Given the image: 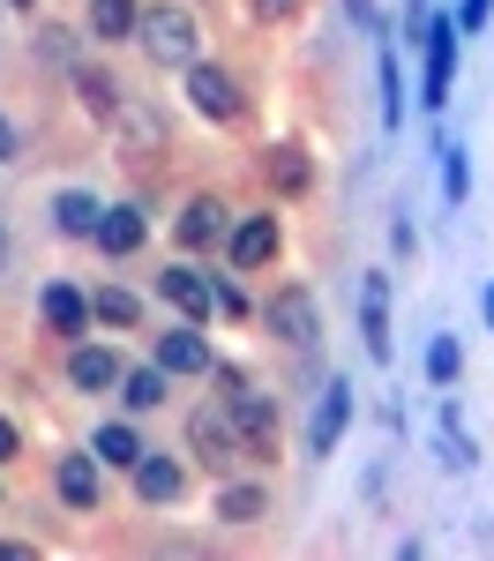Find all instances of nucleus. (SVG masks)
<instances>
[{
    "label": "nucleus",
    "mask_w": 494,
    "mask_h": 561,
    "mask_svg": "<svg viewBox=\"0 0 494 561\" xmlns=\"http://www.w3.org/2000/svg\"><path fill=\"white\" fill-rule=\"evenodd\" d=\"M90 314H97L105 330H135V322H142V300H135L128 285H97V293H90Z\"/></svg>",
    "instance_id": "obj_28"
},
{
    "label": "nucleus",
    "mask_w": 494,
    "mask_h": 561,
    "mask_svg": "<svg viewBox=\"0 0 494 561\" xmlns=\"http://www.w3.org/2000/svg\"><path fill=\"white\" fill-rule=\"evenodd\" d=\"M31 53H38L45 68H76V31L68 23H38L31 31Z\"/></svg>",
    "instance_id": "obj_29"
},
{
    "label": "nucleus",
    "mask_w": 494,
    "mask_h": 561,
    "mask_svg": "<svg viewBox=\"0 0 494 561\" xmlns=\"http://www.w3.org/2000/svg\"><path fill=\"white\" fill-rule=\"evenodd\" d=\"M435 465H443V472H472V465H480V442H472L464 427H443V442H435Z\"/></svg>",
    "instance_id": "obj_31"
},
{
    "label": "nucleus",
    "mask_w": 494,
    "mask_h": 561,
    "mask_svg": "<svg viewBox=\"0 0 494 561\" xmlns=\"http://www.w3.org/2000/svg\"><path fill=\"white\" fill-rule=\"evenodd\" d=\"M375 76H382V128L398 135L404 128V68H398V45L375 53Z\"/></svg>",
    "instance_id": "obj_27"
},
{
    "label": "nucleus",
    "mask_w": 494,
    "mask_h": 561,
    "mask_svg": "<svg viewBox=\"0 0 494 561\" xmlns=\"http://www.w3.org/2000/svg\"><path fill=\"white\" fill-rule=\"evenodd\" d=\"M457 375H464V345L457 337H427V382L457 389Z\"/></svg>",
    "instance_id": "obj_30"
},
{
    "label": "nucleus",
    "mask_w": 494,
    "mask_h": 561,
    "mask_svg": "<svg viewBox=\"0 0 494 561\" xmlns=\"http://www.w3.org/2000/svg\"><path fill=\"white\" fill-rule=\"evenodd\" d=\"M359 345L375 367H390V277H359Z\"/></svg>",
    "instance_id": "obj_14"
},
{
    "label": "nucleus",
    "mask_w": 494,
    "mask_h": 561,
    "mask_svg": "<svg viewBox=\"0 0 494 561\" xmlns=\"http://www.w3.org/2000/svg\"><path fill=\"white\" fill-rule=\"evenodd\" d=\"M457 38H464L457 15H435V23H427V76H420V105H427V113L449 105V83H457Z\"/></svg>",
    "instance_id": "obj_7"
},
{
    "label": "nucleus",
    "mask_w": 494,
    "mask_h": 561,
    "mask_svg": "<svg viewBox=\"0 0 494 561\" xmlns=\"http://www.w3.org/2000/svg\"><path fill=\"white\" fill-rule=\"evenodd\" d=\"M142 240H150V217H142V203H105V225H97V240H90V248H97L105 262H128Z\"/></svg>",
    "instance_id": "obj_16"
},
{
    "label": "nucleus",
    "mask_w": 494,
    "mask_h": 561,
    "mask_svg": "<svg viewBox=\"0 0 494 561\" xmlns=\"http://www.w3.org/2000/svg\"><path fill=\"white\" fill-rule=\"evenodd\" d=\"M263 330L292 352H314L322 345V307H314V293L308 285H277V300L263 307Z\"/></svg>",
    "instance_id": "obj_4"
},
{
    "label": "nucleus",
    "mask_w": 494,
    "mask_h": 561,
    "mask_svg": "<svg viewBox=\"0 0 494 561\" xmlns=\"http://www.w3.org/2000/svg\"><path fill=\"white\" fill-rule=\"evenodd\" d=\"M8 8H23V15H31V8H38V0H8Z\"/></svg>",
    "instance_id": "obj_42"
},
{
    "label": "nucleus",
    "mask_w": 494,
    "mask_h": 561,
    "mask_svg": "<svg viewBox=\"0 0 494 561\" xmlns=\"http://www.w3.org/2000/svg\"><path fill=\"white\" fill-rule=\"evenodd\" d=\"M0 561H38V547H23V539H0Z\"/></svg>",
    "instance_id": "obj_39"
},
{
    "label": "nucleus",
    "mask_w": 494,
    "mask_h": 561,
    "mask_svg": "<svg viewBox=\"0 0 494 561\" xmlns=\"http://www.w3.org/2000/svg\"><path fill=\"white\" fill-rule=\"evenodd\" d=\"M15 150H23V142H15V121L0 113V165H15Z\"/></svg>",
    "instance_id": "obj_38"
},
{
    "label": "nucleus",
    "mask_w": 494,
    "mask_h": 561,
    "mask_svg": "<svg viewBox=\"0 0 494 561\" xmlns=\"http://www.w3.org/2000/svg\"><path fill=\"white\" fill-rule=\"evenodd\" d=\"M263 180H269V195H277V203L308 195V187H314L308 150H300V142H269V150H263Z\"/></svg>",
    "instance_id": "obj_19"
},
{
    "label": "nucleus",
    "mask_w": 494,
    "mask_h": 561,
    "mask_svg": "<svg viewBox=\"0 0 494 561\" xmlns=\"http://www.w3.org/2000/svg\"><path fill=\"white\" fill-rule=\"evenodd\" d=\"M187 105H195V121H210V128H240V121H248L240 76L218 68V60H195V68H187Z\"/></svg>",
    "instance_id": "obj_3"
},
{
    "label": "nucleus",
    "mask_w": 494,
    "mask_h": 561,
    "mask_svg": "<svg viewBox=\"0 0 494 561\" xmlns=\"http://www.w3.org/2000/svg\"><path fill=\"white\" fill-rule=\"evenodd\" d=\"M218 314H232V322L248 314V300H240V285H232V277H218Z\"/></svg>",
    "instance_id": "obj_34"
},
{
    "label": "nucleus",
    "mask_w": 494,
    "mask_h": 561,
    "mask_svg": "<svg viewBox=\"0 0 494 561\" xmlns=\"http://www.w3.org/2000/svg\"><path fill=\"white\" fill-rule=\"evenodd\" d=\"M300 8H308V0H255V15H263V23H285V15H300Z\"/></svg>",
    "instance_id": "obj_35"
},
{
    "label": "nucleus",
    "mask_w": 494,
    "mask_h": 561,
    "mask_svg": "<svg viewBox=\"0 0 494 561\" xmlns=\"http://www.w3.org/2000/svg\"><path fill=\"white\" fill-rule=\"evenodd\" d=\"M135 45L150 53V68H180V76L203 60V31H195V15L180 0H150L142 23H135Z\"/></svg>",
    "instance_id": "obj_1"
},
{
    "label": "nucleus",
    "mask_w": 494,
    "mask_h": 561,
    "mask_svg": "<svg viewBox=\"0 0 494 561\" xmlns=\"http://www.w3.org/2000/svg\"><path fill=\"white\" fill-rule=\"evenodd\" d=\"M487 15H494V0H457V31H464V38H480Z\"/></svg>",
    "instance_id": "obj_32"
},
{
    "label": "nucleus",
    "mask_w": 494,
    "mask_h": 561,
    "mask_svg": "<svg viewBox=\"0 0 494 561\" xmlns=\"http://www.w3.org/2000/svg\"><path fill=\"white\" fill-rule=\"evenodd\" d=\"M90 449L105 457V472H135V457H142V434H135V412H128V420H105Z\"/></svg>",
    "instance_id": "obj_24"
},
{
    "label": "nucleus",
    "mask_w": 494,
    "mask_h": 561,
    "mask_svg": "<svg viewBox=\"0 0 494 561\" xmlns=\"http://www.w3.org/2000/svg\"><path fill=\"white\" fill-rule=\"evenodd\" d=\"M113 128H120V150H128V158H150V150H165V121H158V113H150V105H120V121H113Z\"/></svg>",
    "instance_id": "obj_22"
},
{
    "label": "nucleus",
    "mask_w": 494,
    "mask_h": 561,
    "mask_svg": "<svg viewBox=\"0 0 494 561\" xmlns=\"http://www.w3.org/2000/svg\"><path fill=\"white\" fill-rule=\"evenodd\" d=\"M128 479H135V502H142V510H165V502H180V486H187L180 457H165V449H142Z\"/></svg>",
    "instance_id": "obj_15"
},
{
    "label": "nucleus",
    "mask_w": 494,
    "mask_h": 561,
    "mask_svg": "<svg viewBox=\"0 0 494 561\" xmlns=\"http://www.w3.org/2000/svg\"><path fill=\"white\" fill-rule=\"evenodd\" d=\"M165 389H173V375L150 359V367H128V375H120V404L142 420V412H158V404H165Z\"/></svg>",
    "instance_id": "obj_23"
},
{
    "label": "nucleus",
    "mask_w": 494,
    "mask_h": 561,
    "mask_svg": "<svg viewBox=\"0 0 494 561\" xmlns=\"http://www.w3.org/2000/svg\"><path fill=\"white\" fill-rule=\"evenodd\" d=\"M120 352L113 345H90V337H76L68 345V389H83V397H105V389H120Z\"/></svg>",
    "instance_id": "obj_13"
},
{
    "label": "nucleus",
    "mask_w": 494,
    "mask_h": 561,
    "mask_svg": "<svg viewBox=\"0 0 494 561\" xmlns=\"http://www.w3.org/2000/svg\"><path fill=\"white\" fill-rule=\"evenodd\" d=\"M210 517H218V524H263V517H269V494L255 486V479H218Z\"/></svg>",
    "instance_id": "obj_20"
},
{
    "label": "nucleus",
    "mask_w": 494,
    "mask_h": 561,
    "mask_svg": "<svg viewBox=\"0 0 494 561\" xmlns=\"http://www.w3.org/2000/svg\"><path fill=\"white\" fill-rule=\"evenodd\" d=\"M158 293H165L187 322H210V314H218V277H203L195 262H165V270H158Z\"/></svg>",
    "instance_id": "obj_10"
},
{
    "label": "nucleus",
    "mask_w": 494,
    "mask_h": 561,
    "mask_svg": "<svg viewBox=\"0 0 494 561\" xmlns=\"http://www.w3.org/2000/svg\"><path fill=\"white\" fill-rule=\"evenodd\" d=\"M68 83H76V105H83L90 121H105V128L120 121V105H128V98H120V83H113L97 60H76V68H68Z\"/></svg>",
    "instance_id": "obj_18"
},
{
    "label": "nucleus",
    "mask_w": 494,
    "mask_h": 561,
    "mask_svg": "<svg viewBox=\"0 0 494 561\" xmlns=\"http://www.w3.org/2000/svg\"><path fill=\"white\" fill-rule=\"evenodd\" d=\"M359 397L353 382L337 375V382H322V397H314V420H308V457H337V442H345V427H353Z\"/></svg>",
    "instance_id": "obj_8"
},
{
    "label": "nucleus",
    "mask_w": 494,
    "mask_h": 561,
    "mask_svg": "<svg viewBox=\"0 0 494 561\" xmlns=\"http://www.w3.org/2000/svg\"><path fill=\"white\" fill-rule=\"evenodd\" d=\"M480 314H487V330H494V285H487V300H480Z\"/></svg>",
    "instance_id": "obj_41"
},
{
    "label": "nucleus",
    "mask_w": 494,
    "mask_h": 561,
    "mask_svg": "<svg viewBox=\"0 0 494 561\" xmlns=\"http://www.w3.org/2000/svg\"><path fill=\"white\" fill-rule=\"evenodd\" d=\"M225 232H232V210H225V195H187V210H180L173 240L187 248V255H210Z\"/></svg>",
    "instance_id": "obj_11"
},
{
    "label": "nucleus",
    "mask_w": 494,
    "mask_h": 561,
    "mask_svg": "<svg viewBox=\"0 0 494 561\" xmlns=\"http://www.w3.org/2000/svg\"><path fill=\"white\" fill-rule=\"evenodd\" d=\"M90 38L97 45H120V38H135V23H142V8L135 0H90Z\"/></svg>",
    "instance_id": "obj_25"
},
{
    "label": "nucleus",
    "mask_w": 494,
    "mask_h": 561,
    "mask_svg": "<svg viewBox=\"0 0 494 561\" xmlns=\"http://www.w3.org/2000/svg\"><path fill=\"white\" fill-rule=\"evenodd\" d=\"M345 15H353L359 31H382V15H375V0H345Z\"/></svg>",
    "instance_id": "obj_36"
},
{
    "label": "nucleus",
    "mask_w": 494,
    "mask_h": 561,
    "mask_svg": "<svg viewBox=\"0 0 494 561\" xmlns=\"http://www.w3.org/2000/svg\"><path fill=\"white\" fill-rule=\"evenodd\" d=\"M218 382L232 389V412H240V434H248V457H277V434H285V420H277V397L255 382H240L232 367H218Z\"/></svg>",
    "instance_id": "obj_5"
},
{
    "label": "nucleus",
    "mask_w": 494,
    "mask_h": 561,
    "mask_svg": "<svg viewBox=\"0 0 494 561\" xmlns=\"http://www.w3.org/2000/svg\"><path fill=\"white\" fill-rule=\"evenodd\" d=\"M15 449H23V434H15V420H0V465H15Z\"/></svg>",
    "instance_id": "obj_37"
},
{
    "label": "nucleus",
    "mask_w": 494,
    "mask_h": 561,
    "mask_svg": "<svg viewBox=\"0 0 494 561\" xmlns=\"http://www.w3.org/2000/svg\"><path fill=\"white\" fill-rule=\"evenodd\" d=\"M8 255H15V240H8V225H0V270H8Z\"/></svg>",
    "instance_id": "obj_40"
},
{
    "label": "nucleus",
    "mask_w": 494,
    "mask_h": 561,
    "mask_svg": "<svg viewBox=\"0 0 494 561\" xmlns=\"http://www.w3.org/2000/svg\"><path fill=\"white\" fill-rule=\"evenodd\" d=\"M277 248H285V225H277V210L232 217V232H225V262H232L240 277H255V270H269V262H277Z\"/></svg>",
    "instance_id": "obj_6"
},
{
    "label": "nucleus",
    "mask_w": 494,
    "mask_h": 561,
    "mask_svg": "<svg viewBox=\"0 0 494 561\" xmlns=\"http://www.w3.org/2000/svg\"><path fill=\"white\" fill-rule=\"evenodd\" d=\"M150 359H158L165 375H218V352H210V337H203V322H173V330H158Z\"/></svg>",
    "instance_id": "obj_9"
},
{
    "label": "nucleus",
    "mask_w": 494,
    "mask_h": 561,
    "mask_svg": "<svg viewBox=\"0 0 494 561\" xmlns=\"http://www.w3.org/2000/svg\"><path fill=\"white\" fill-rule=\"evenodd\" d=\"M38 314H45V330L60 337V345H76V337H90V293H76V285H45L38 293Z\"/></svg>",
    "instance_id": "obj_17"
},
{
    "label": "nucleus",
    "mask_w": 494,
    "mask_h": 561,
    "mask_svg": "<svg viewBox=\"0 0 494 561\" xmlns=\"http://www.w3.org/2000/svg\"><path fill=\"white\" fill-rule=\"evenodd\" d=\"M53 225H60L68 240H97V225H105V203H97L90 187H60V195H53Z\"/></svg>",
    "instance_id": "obj_21"
},
{
    "label": "nucleus",
    "mask_w": 494,
    "mask_h": 561,
    "mask_svg": "<svg viewBox=\"0 0 494 561\" xmlns=\"http://www.w3.org/2000/svg\"><path fill=\"white\" fill-rule=\"evenodd\" d=\"M435 158H443V203H449V210H464V195H472V158H464V142L435 135Z\"/></svg>",
    "instance_id": "obj_26"
},
{
    "label": "nucleus",
    "mask_w": 494,
    "mask_h": 561,
    "mask_svg": "<svg viewBox=\"0 0 494 561\" xmlns=\"http://www.w3.org/2000/svg\"><path fill=\"white\" fill-rule=\"evenodd\" d=\"M390 255H420V232H412V217H390Z\"/></svg>",
    "instance_id": "obj_33"
},
{
    "label": "nucleus",
    "mask_w": 494,
    "mask_h": 561,
    "mask_svg": "<svg viewBox=\"0 0 494 561\" xmlns=\"http://www.w3.org/2000/svg\"><path fill=\"white\" fill-rule=\"evenodd\" d=\"M53 494H60L68 510H97V502H105V457H97V449L60 457V465H53Z\"/></svg>",
    "instance_id": "obj_12"
},
{
    "label": "nucleus",
    "mask_w": 494,
    "mask_h": 561,
    "mask_svg": "<svg viewBox=\"0 0 494 561\" xmlns=\"http://www.w3.org/2000/svg\"><path fill=\"white\" fill-rule=\"evenodd\" d=\"M187 457H203L218 479L232 472L240 457H248V434H240L232 397H210V404H195V412H187Z\"/></svg>",
    "instance_id": "obj_2"
}]
</instances>
